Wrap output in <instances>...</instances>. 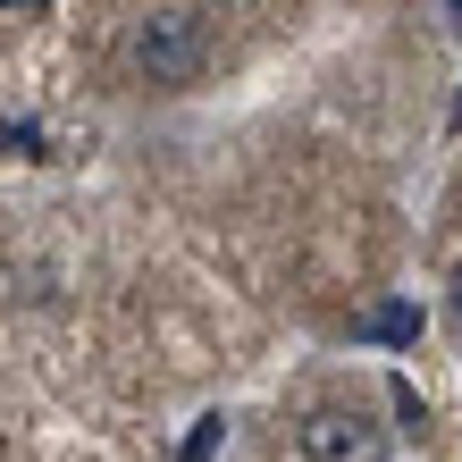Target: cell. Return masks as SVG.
Here are the masks:
<instances>
[{"label": "cell", "mask_w": 462, "mask_h": 462, "mask_svg": "<svg viewBox=\"0 0 462 462\" xmlns=\"http://www.w3.org/2000/svg\"><path fill=\"white\" fill-rule=\"evenodd\" d=\"M219 429H227V420H202V429H194V446H185V462H210V446H219Z\"/></svg>", "instance_id": "4"}, {"label": "cell", "mask_w": 462, "mask_h": 462, "mask_svg": "<svg viewBox=\"0 0 462 462\" xmlns=\"http://www.w3.org/2000/svg\"><path fill=\"white\" fill-rule=\"evenodd\" d=\"M294 438H303L311 462H387V429L362 403H319V412H303Z\"/></svg>", "instance_id": "2"}, {"label": "cell", "mask_w": 462, "mask_h": 462, "mask_svg": "<svg viewBox=\"0 0 462 462\" xmlns=\"http://www.w3.org/2000/svg\"><path fill=\"white\" fill-rule=\"evenodd\" d=\"M210 60V25L194 9H152L134 25V68L152 76V85H194Z\"/></svg>", "instance_id": "1"}, {"label": "cell", "mask_w": 462, "mask_h": 462, "mask_svg": "<svg viewBox=\"0 0 462 462\" xmlns=\"http://www.w3.org/2000/svg\"><path fill=\"white\" fill-rule=\"evenodd\" d=\"M0 9H9V17H34V9H42V0H0Z\"/></svg>", "instance_id": "6"}, {"label": "cell", "mask_w": 462, "mask_h": 462, "mask_svg": "<svg viewBox=\"0 0 462 462\" xmlns=\"http://www.w3.org/2000/svg\"><path fill=\"white\" fill-rule=\"evenodd\" d=\"M446 303H454V328H462V261H454V278H446Z\"/></svg>", "instance_id": "5"}, {"label": "cell", "mask_w": 462, "mask_h": 462, "mask_svg": "<svg viewBox=\"0 0 462 462\" xmlns=\"http://www.w3.org/2000/svg\"><path fill=\"white\" fill-rule=\"evenodd\" d=\"M353 337H387V345H403V337H420V311H412V303H378Z\"/></svg>", "instance_id": "3"}, {"label": "cell", "mask_w": 462, "mask_h": 462, "mask_svg": "<svg viewBox=\"0 0 462 462\" xmlns=\"http://www.w3.org/2000/svg\"><path fill=\"white\" fill-rule=\"evenodd\" d=\"M454 17H462V0H454Z\"/></svg>", "instance_id": "7"}]
</instances>
